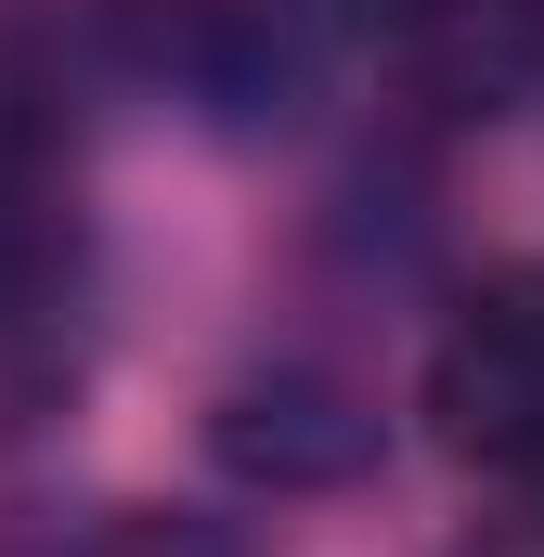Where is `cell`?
<instances>
[{
	"label": "cell",
	"mask_w": 544,
	"mask_h": 557,
	"mask_svg": "<svg viewBox=\"0 0 544 557\" xmlns=\"http://www.w3.org/2000/svg\"><path fill=\"white\" fill-rule=\"evenodd\" d=\"M428 441L506 493H544V260H506L454 298L428 350Z\"/></svg>",
	"instance_id": "6da1fadb"
},
{
	"label": "cell",
	"mask_w": 544,
	"mask_h": 557,
	"mask_svg": "<svg viewBox=\"0 0 544 557\" xmlns=\"http://www.w3.org/2000/svg\"><path fill=\"white\" fill-rule=\"evenodd\" d=\"M376 26H390V65L454 117L544 78V0H376Z\"/></svg>",
	"instance_id": "7a4b0ae2"
},
{
	"label": "cell",
	"mask_w": 544,
	"mask_h": 557,
	"mask_svg": "<svg viewBox=\"0 0 544 557\" xmlns=\"http://www.w3.org/2000/svg\"><path fill=\"white\" fill-rule=\"evenodd\" d=\"M65 260L39 234H0V441L65 389Z\"/></svg>",
	"instance_id": "3957f363"
},
{
	"label": "cell",
	"mask_w": 544,
	"mask_h": 557,
	"mask_svg": "<svg viewBox=\"0 0 544 557\" xmlns=\"http://www.w3.org/2000/svg\"><path fill=\"white\" fill-rule=\"evenodd\" d=\"M480 557H544V519H506V532H480Z\"/></svg>",
	"instance_id": "277c9868"
}]
</instances>
